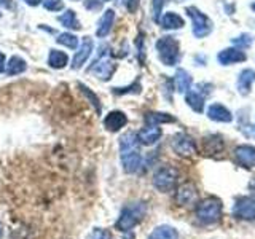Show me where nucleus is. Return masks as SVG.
<instances>
[{"label": "nucleus", "instance_id": "nucleus-1", "mask_svg": "<svg viewBox=\"0 0 255 239\" xmlns=\"http://www.w3.org/2000/svg\"><path fill=\"white\" fill-rule=\"evenodd\" d=\"M147 215V204L143 201H135V203H129L128 206H125L122 209V214L115 223V228L118 231H131L135 225L143 220V217Z\"/></svg>", "mask_w": 255, "mask_h": 239}, {"label": "nucleus", "instance_id": "nucleus-2", "mask_svg": "<svg viewBox=\"0 0 255 239\" xmlns=\"http://www.w3.org/2000/svg\"><path fill=\"white\" fill-rule=\"evenodd\" d=\"M223 212V204L219 198L209 196L203 199V201L196 203V219L201 225H214V223L220 222Z\"/></svg>", "mask_w": 255, "mask_h": 239}, {"label": "nucleus", "instance_id": "nucleus-3", "mask_svg": "<svg viewBox=\"0 0 255 239\" xmlns=\"http://www.w3.org/2000/svg\"><path fill=\"white\" fill-rule=\"evenodd\" d=\"M156 51H158V58L164 66H175L179 62L180 58V46L179 42L171 35H166L158 38L156 42Z\"/></svg>", "mask_w": 255, "mask_h": 239}, {"label": "nucleus", "instance_id": "nucleus-4", "mask_svg": "<svg viewBox=\"0 0 255 239\" xmlns=\"http://www.w3.org/2000/svg\"><path fill=\"white\" fill-rule=\"evenodd\" d=\"M179 180V171L172 166H163L155 172L153 175V187L161 191V193H167L175 188Z\"/></svg>", "mask_w": 255, "mask_h": 239}, {"label": "nucleus", "instance_id": "nucleus-5", "mask_svg": "<svg viewBox=\"0 0 255 239\" xmlns=\"http://www.w3.org/2000/svg\"><path fill=\"white\" fill-rule=\"evenodd\" d=\"M187 14L190 16L191 24H193V35L196 38H204L212 32V21L209 16H206L203 11H199L196 6H188Z\"/></svg>", "mask_w": 255, "mask_h": 239}, {"label": "nucleus", "instance_id": "nucleus-6", "mask_svg": "<svg viewBox=\"0 0 255 239\" xmlns=\"http://www.w3.org/2000/svg\"><path fill=\"white\" fill-rule=\"evenodd\" d=\"M171 147L175 153L182 158H191V156H195L198 151L193 137H190V135L185 132L174 134L171 139Z\"/></svg>", "mask_w": 255, "mask_h": 239}, {"label": "nucleus", "instance_id": "nucleus-7", "mask_svg": "<svg viewBox=\"0 0 255 239\" xmlns=\"http://www.w3.org/2000/svg\"><path fill=\"white\" fill-rule=\"evenodd\" d=\"M90 70L99 80H102V82H107V80H110L112 75H114V72L117 70V64L110 59V54L101 53V56L94 61Z\"/></svg>", "mask_w": 255, "mask_h": 239}, {"label": "nucleus", "instance_id": "nucleus-8", "mask_svg": "<svg viewBox=\"0 0 255 239\" xmlns=\"http://www.w3.org/2000/svg\"><path fill=\"white\" fill-rule=\"evenodd\" d=\"M175 203L180 207H190L198 203V190L195 187V183L191 182H185L175 190Z\"/></svg>", "mask_w": 255, "mask_h": 239}, {"label": "nucleus", "instance_id": "nucleus-9", "mask_svg": "<svg viewBox=\"0 0 255 239\" xmlns=\"http://www.w3.org/2000/svg\"><path fill=\"white\" fill-rule=\"evenodd\" d=\"M233 215L236 219L246 220V222L255 220V198H252V196L239 198L238 201L235 203Z\"/></svg>", "mask_w": 255, "mask_h": 239}, {"label": "nucleus", "instance_id": "nucleus-10", "mask_svg": "<svg viewBox=\"0 0 255 239\" xmlns=\"http://www.w3.org/2000/svg\"><path fill=\"white\" fill-rule=\"evenodd\" d=\"M93 48H94V43H93V38L91 37H85L83 38V42L82 45H80L78 48V51L75 53L74 56V59H72V69H82L83 67V64L90 59V56L93 53Z\"/></svg>", "mask_w": 255, "mask_h": 239}, {"label": "nucleus", "instance_id": "nucleus-11", "mask_svg": "<svg viewBox=\"0 0 255 239\" xmlns=\"http://www.w3.org/2000/svg\"><path fill=\"white\" fill-rule=\"evenodd\" d=\"M235 158L239 166L246 167V169H252V167H255V147H252V145L236 147Z\"/></svg>", "mask_w": 255, "mask_h": 239}, {"label": "nucleus", "instance_id": "nucleus-12", "mask_svg": "<svg viewBox=\"0 0 255 239\" xmlns=\"http://www.w3.org/2000/svg\"><path fill=\"white\" fill-rule=\"evenodd\" d=\"M161 127L158 124H147L145 127H142V129L137 132V139H139V143L142 145H153L159 140L161 137Z\"/></svg>", "mask_w": 255, "mask_h": 239}, {"label": "nucleus", "instance_id": "nucleus-13", "mask_svg": "<svg viewBox=\"0 0 255 239\" xmlns=\"http://www.w3.org/2000/svg\"><path fill=\"white\" fill-rule=\"evenodd\" d=\"M126 124H128V117L126 114H123V112H120V110L110 112V114L104 118V127L110 132H117L120 129H123Z\"/></svg>", "mask_w": 255, "mask_h": 239}, {"label": "nucleus", "instance_id": "nucleus-14", "mask_svg": "<svg viewBox=\"0 0 255 239\" xmlns=\"http://www.w3.org/2000/svg\"><path fill=\"white\" fill-rule=\"evenodd\" d=\"M246 53L243 50H239V48H227V50H223L219 53L217 59L222 66H230V64H238V62H243L246 61Z\"/></svg>", "mask_w": 255, "mask_h": 239}, {"label": "nucleus", "instance_id": "nucleus-15", "mask_svg": "<svg viewBox=\"0 0 255 239\" xmlns=\"http://www.w3.org/2000/svg\"><path fill=\"white\" fill-rule=\"evenodd\" d=\"M122 166H123L125 172H128V174L137 172L142 167V155L139 153V150L129 151V153H123L122 155Z\"/></svg>", "mask_w": 255, "mask_h": 239}, {"label": "nucleus", "instance_id": "nucleus-16", "mask_svg": "<svg viewBox=\"0 0 255 239\" xmlns=\"http://www.w3.org/2000/svg\"><path fill=\"white\" fill-rule=\"evenodd\" d=\"M207 117H209L212 121H219V123L233 121L231 112L225 106H222V104H212V106L207 109Z\"/></svg>", "mask_w": 255, "mask_h": 239}, {"label": "nucleus", "instance_id": "nucleus-17", "mask_svg": "<svg viewBox=\"0 0 255 239\" xmlns=\"http://www.w3.org/2000/svg\"><path fill=\"white\" fill-rule=\"evenodd\" d=\"M114 21H115V11L114 10H106L102 14V18L98 22V27H96V35L99 38H106L112 26H114Z\"/></svg>", "mask_w": 255, "mask_h": 239}, {"label": "nucleus", "instance_id": "nucleus-18", "mask_svg": "<svg viewBox=\"0 0 255 239\" xmlns=\"http://www.w3.org/2000/svg\"><path fill=\"white\" fill-rule=\"evenodd\" d=\"M159 24H161L163 29H167V30L182 29L183 26H185V22H183L182 16H179L177 13H174V11L164 13L161 18H159Z\"/></svg>", "mask_w": 255, "mask_h": 239}, {"label": "nucleus", "instance_id": "nucleus-19", "mask_svg": "<svg viewBox=\"0 0 255 239\" xmlns=\"http://www.w3.org/2000/svg\"><path fill=\"white\" fill-rule=\"evenodd\" d=\"M139 139L135 132H126L120 137V153H129V151L139 150Z\"/></svg>", "mask_w": 255, "mask_h": 239}, {"label": "nucleus", "instance_id": "nucleus-20", "mask_svg": "<svg viewBox=\"0 0 255 239\" xmlns=\"http://www.w3.org/2000/svg\"><path fill=\"white\" fill-rule=\"evenodd\" d=\"M254 82H255V70H252V69L243 70L241 74H239V78H238V90H239V93H241L243 96L249 94Z\"/></svg>", "mask_w": 255, "mask_h": 239}, {"label": "nucleus", "instance_id": "nucleus-21", "mask_svg": "<svg viewBox=\"0 0 255 239\" xmlns=\"http://www.w3.org/2000/svg\"><path fill=\"white\" fill-rule=\"evenodd\" d=\"M222 150H223V140L220 135L212 134L203 139V153L215 155V153H220Z\"/></svg>", "mask_w": 255, "mask_h": 239}, {"label": "nucleus", "instance_id": "nucleus-22", "mask_svg": "<svg viewBox=\"0 0 255 239\" xmlns=\"http://www.w3.org/2000/svg\"><path fill=\"white\" fill-rule=\"evenodd\" d=\"M27 69V64L22 58L19 56H11L10 59H8V64L5 66V74L8 77H14V75H19L22 72H26Z\"/></svg>", "mask_w": 255, "mask_h": 239}, {"label": "nucleus", "instance_id": "nucleus-23", "mask_svg": "<svg viewBox=\"0 0 255 239\" xmlns=\"http://www.w3.org/2000/svg\"><path fill=\"white\" fill-rule=\"evenodd\" d=\"M191 75L188 74L187 70L179 69L175 72V77H174V85H175V90L179 93H187L190 91V86H191Z\"/></svg>", "mask_w": 255, "mask_h": 239}, {"label": "nucleus", "instance_id": "nucleus-24", "mask_svg": "<svg viewBox=\"0 0 255 239\" xmlns=\"http://www.w3.org/2000/svg\"><path fill=\"white\" fill-rule=\"evenodd\" d=\"M69 64V56L61 50H50L48 66L51 69H64Z\"/></svg>", "mask_w": 255, "mask_h": 239}, {"label": "nucleus", "instance_id": "nucleus-25", "mask_svg": "<svg viewBox=\"0 0 255 239\" xmlns=\"http://www.w3.org/2000/svg\"><path fill=\"white\" fill-rule=\"evenodd\" d=\"M58 21L61 22V26L66 29H74V30L82 29V24H80V21L77 18V13L74 10H67L66 13L58 16Z\"/></svg>", "mask_w": 255, "mask_h": 239}, {"label": "nucleus", "instance_id": "nucleus-26", "mask_svg": "<svg viewBox=\"0 0 255 239\" xmlns=\"http://www.w3.org/2000/svg\"><path fill=\"white\" fill-rule=\"evenodd\" d=\"M148 239H179V233L177 230L169 225H161L151 231Z\"/></svg>", "mask_w": 255, "mask_h": 239}, {"label": "nucleus", "instance_id": "nucleus-27", "mask_svg": "<svg viewBox=\"0 0 255 239\" xmlns=\"http://www.w3.org/2000/svg\"><path fill=\"white\" fill-rule=\"evenodd\" d=\"M185 101L188 106L193 109L198 114H201L204 110V96L198 91H187L185 93Z\"/></svg>", "mask_w": 255, "mask_h": 239}, {"label": "nucleus", "instance_id": "nucleus-28", "mask_svg": "<svg viewBox=\"0 0 255 239\" xmlns=\"http://www.w3.org/2000/svg\"><path fill=\"white\" fill-rule=\"evenodd\" d=\"M175 118L169 114H161V112H148L145 114L147 124H163V123H174Z\"/></svg>", "mask_w": 255, "mask_h": 239}, {"label": "nucleus", "instance_id": "nucleus-29", "mask_svg": "<svg viewBox=\"0 0 255 239\" xmlns=\"http://www.w3.org/2000/svg\"><path fill=\"white\" fill-rule=\"evenodd\" d=\"M78 88H80V91L83 93L85 98L91 102V106L96 109V112H98V114H101L102 107H101V101H99V98H98V94H94V93L91 91V88H88V86L83 85V83H78Z\"/></svg>", "mask_w": 255, "mask_h": 239}, {"label": "nucleus", "instance_id": "nucleus-30", "mask_svg": "<svg viewBox=\"0 0 255 239\" xmlns=\"http://www.w3.org/2000/svg\"><path fill=\"white\" fill-rule=\"evenodd\" d=\"M56 42H58L59 45H64V46L70 48V50H77V48H78V38L74 34H70V32H64V34H59L58 38H56Z\"/></svg>", "mask_w": 255, "mask_h": 239}, {"label": "nucleus", "instance_id": "nucleus-31", "mask_svg": "<svg viewBox=\"0 0 255 239\" xmlns=\"http://www.w3.org/2000/svg\"><path fill=\"white\" fill-rule=\"evenodd\" d=\"M142 91V86H140V82H132L129 86H125V88H114L112 93L117 94V96H125V94H140Z\"/></svg>", "mask_w": 255, "mask_h": 239}, {"label": "nucleus", "instance_id": "nucleus-32", "mask_svg": "<svg viewBox=\"0 0 255 239\" xmlns=\"http://www.w3.org/2000/svg\"><path fill=\"white\" fill-rule=\"evenodd\" d=\"M167 3V0H151V10H153V19L156 22H159V18H161L163 8Z\"/></svg>", "mask_w": 255, "mask_h": 239}, {"label": "nucleus", "instance_id": "nucleus-33", "mask_svg": "<svg viewBox=\"0 0 255 239\" xmlns=\"http://www.w3.org/2000/svg\"><path fill=\"white\" fill-rule=\"evenodd\" d=\"M233 45L241 48V50H246V48H249L252 45V37L249 34H243V35H239L233 40Z\"/></svg>", "mask_w": 255, "mask_h": 239}, {"label": "nucleus", "instance_id": "nucleus-34", "mask_svg": "<svg viewBox=\"0 0 255 239\" xmlns=\"http://www.w3.org/2000/svg\"><path fill=\"white\" fill-rule=\"evenodd\" d=\"M42 3L48 11H61L64 8L62 0H42Z\"/></svg>", "mask_w": 255, "mask_h": 239}, {"label": "nucleus", "instance_id": "nucleus-35", "mask_svg": "<svg viewBox=\"0 0 255 239\" xmlns=\"http://www.w3.org/2000/svg\"><path fill=\"white\" fill-rule=\"evenodd\" d=\"M86 239H110L109 231L102 230V228H94L90 235H88Z\"/></svg>", "mask_w": 255, "mask_h": 239}, {"label": "nucleus", "instance_id": "nucleus-36", "mask_svg": "<svg viewBox=\"0 0 255 239\" xmlns=\"http://www.w3.org/2000/svg\"><path fill=\"white\" fill-rule=\"evenodd\" d=\"M102 3H104V0H86L85 6L90 11H98V10H101V8H102Z\"/></svg>", "mask_w": 255, "mask_h": 239}, {"label": "nucleus", "instance_id": "nucleus-37", "mask_svg": "<svg viewBox=\"0 0 255 239\" xmlns=\"http://www.w3.org/2000/svg\"><path fill=\"white\" fill-rule=\"evenodd\" d=\"M123 3H125L128 11H129V13H135V10L139 8L140 0H123Z\"/></svg>", "mask_w": 255, "mask_h": 239}, {"label": "nucleus", "instance_id": "nucleus-38", "mask_svg": "<svg viewBox=\"0 0 255 239\" xmlns=\"http://www.w3.org/2000/svg\"><path fill=\"white\" fill-rule=\"evenodd\" d=\"M5 54L0 51V74H2V72H5Z\"/></svg>", "mask_w": 255, "mask_h": 239}, {"label": "nucleus", "instance_id": "nucleus-39", "mask_svg": "<svg viewBox=\"0 0 255 239\" xmlns=\"http://www.w3.org/2000/svg\"><path fill=\"white\" fill-rule=\"evenodd\" d=\"M249 191L252 193V198H255V177H252L249 182Z\"/></svg>", "mask_w": 255, "mask_h": 239}, {"label": "nucleus", "instance_id": "nucleus-40", "mask_svg": "<svg viewBox=\"0 0 255 239\" xmlns=\"http://www.w3.org/2000/svg\"><path fill=\"white\" fill-rule=\"evenodd\" d=\"M29 6H38L40 3H42V0H24Z\"/></svg>", "mask_w": 255, "mask_h": 239}, {"label": "nucleus", "instance_id": "nucleus-41", "mask_svg": "<svg viewBox=\"0 0 255 239\" xmlns=\"http://www.w3.org/2000/svg\"><path fill=\"white\" fill-rule=\"evenodd\" d=\"M0 5H2V6H10V0H0Z\"/></svg>", "mask_w": 255, "mask_h": 239}, {"label": "nucleus", "instance_id": "nucleus-42", "mask_svg": "<svg viewBox=\"0 0 255 239\" xmlns=\"http://www.w3.org/2000/svg\"><path fill=\"white\" fill-rule=\"evenodd\" d=\"M2 235H3V230H2V225H0V238H2Z\"/></svg>", "mask_w": 255, "mask_h": 239}, {"label": "nucleus", "instance_id": "nucleus-43", "mask_svg": "<svg viewBox=\"0 0 255 239\" xmlns=\"http://www.w3.org/2000/svg\"><path fill=\"white\" fill-rule=\"evenodd\" d=\"M251 6H252V10H254V11H255V2H254V3H252V5H251Z\"/></svg>", "mask_w": 255, "mask_h": 239}, {"label": "nucleus", "instance_id": "nucleus-44", "mask_svg": "<svg viewBox=\"0 0 255 239\" xmlns=\"http://www.w3.org/2000/svg\"><path fill=\"white\" fill-rule=\"evenodd\" d=\"M0 18H2V13H0Z\"/></svg>", "mask_w": 255, "mask_h": 239}, {"label": "nucleus", "instance_id": "nucleus-45", "mask_svg": "<svg viewBox=\"0 0 255 239\" xmlns=\"http://www.w3.org/2000/svg\"><path fill=\"white\" fill-rule=\"evenodd\" d=\"M74 2H78V0H74Z\"/></svg>", "mask_w": 255, "mask_h": 239}, {"label": "nucleus", "instance_id": "nucleus-46", "mask_svg": "<svg viewBox=\"0 0 255 239\" xmlns=\"http://www.w3.org/2000/svg\"><path fill=\"white\" fill-rule=\"evenodd\" d=\"M104 2H107V0H104Z\"/></svg>", "mask_w": 255, "mask_h": 239}]
</instances>
